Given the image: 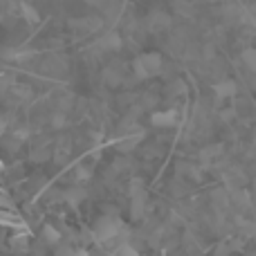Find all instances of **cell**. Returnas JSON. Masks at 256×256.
I'll list each match as a JSON object with an SVG mask.
<instances>
[{"instance_id": "cell-1", "label": "cell", "mask_w": 256, "mask_h": 256, "mask_svg": "<svg viewBox=\"0 0 256 256\" xmlns=\"http://www.w3.org/2000/svg\"><path fill=\"white\" fill-rule=\"evenodd\" d=\"M164 68V61L160 54L150 52V54H142L132 61V72H135L137 79H150V76L160 74Z\"/></svg>"}, {"instance_id": "cell-2", "label": "cell", "mask_w": 256, "mask_h": 256, "mask_svg": "<svg viewBox=\"0 0 256 256\" xmlns=\"http://www.w3.org/2000/svg\"><path fill=\"white\" fill-rule=\"evenodd\" d=\"M124 232V225H122V220H117V218H110V216H104L102 220L94 225L92 230V236L99 240V243H108V240H115L117 236Z\"/></svg>"}, {"instance_id": "cell-3", "label": "cell", "mask_w": 256, "mask_h": 256, "mask_svg": "<svg viewBox=\"0 0 256 256\" xmlns=\"http://www.w3.org/2000/svg\"><path fill=\"white\" fill-rule=\"evenodd\" d=\"M150 124L155 128H173L178 124V112L176 110H166V112H155L150 117Z\"/></svg>"}, {"instance_id": "cell-4", "label": "cell", "mask_w": 256, "mask_h": 256, "mask_svg": "<svg viewBox=\"0 0 256 256\" xmlns=\"http://www.w3.org/2000/svg\"><path fill=\"white\" fill-rule=\"evenodd\" d=\"M236 81H232V79H225V81H220V84H216V88H214V92H216V99L218 102H222V99H230V97H234L236 94Z\"/></svg>"}, {"instance_id": "cell-5", "label": "cell", "mask_w": 256, "mask_h": 256, "mask_svg": "<svg viewBox=\"0 0 256 256\" xmlns=\"http://www.w3.org/2000/svg\"><path fill=\"white\" fill-rule=\"evenodd\" d=\"M122 45H124V40H122V36L117 34V32H108V34H104V38L99 40V48H102V50H110V52L122 50Z\"/></svg>"}, {"instance_id": "cell-6", "label": "cell", "mask_w": 256, "mask_h": 256, "mask_svg": "<svg viewBox=\"0 0 256 256\" xmlns=\"http://www.w3.org/2000/svg\"><path fill=\"white\" fill-rule=\"evenodd\" d=\"M132 198V204H130V212H132V218L140 220L146 212V191L144 194H137V196H130Z\"/></svg>"}, {"instance_id": "cell-7", "label": "cell", "mask_w": 256, "mask_h": 256, "mask_svg": "<svg viewBox=\"0 0 256 256\" xmlns=\"http://www.w3.org/2000/svg\"><path fill=\"white\" fill-rule=\"evenodd\" d=\"M20 14H22V18H25L30 25H38V22H40L38 12H36V9L32 7L30 2H20Z\"/></svg>"}, {"instance_id": "cell-8", "label": "cell", "mask_w": 256, "mask_h": 256, "mask_svg": "<svg viewBox=\"0 0 256 256\" xmlns=\"http://www.w3.org/2000/svg\"><path fill=\"white\" fill-rule=\"evenodd\" d=\"M43 238H45V243L52 245V248H58V243H61V234H58V230L52 225L43 227Z\"/></svg>"}, {"instance_id": "cell-9", "label": "cell", "mask_w": 256, "mask_h": 256, "mask_svg": "<svg viewBox=\"0 0 256 256\" xmlns=\"http://www.w3.org/2000/svg\"><path fill=\"white\" fill-rule=\"evenodd\" d=\"M140 142H142V132H135V135L124 137V140H122L117 146H120V150H124V153H126V150H132V148H135Z\"/></svg>"}, {"instance_id": "cell-10", "label": "cell", "mask_w": 256, "mask_h": 256, "mask_svg": "<svg viewBox=\"0 0 256 256\" xmlns=\"http://www.w3.org/2000/svg\"><path fill=\"white\" fill-rule=\"evenodd\" d=\"M240 58H243V63L250 68V70H254V72H256V50H254V48L243 50V54H240Z\"/></svg>"}, {"instance_id": "cell-11", "label": "cell", "mask_w": 256, "mask_h": 256, "mask_svg": "<svg viewBox=\"0 0 256 256\" xmlns=\"http://www.w3.org/2000/svg\"><path fill=\"white\" fill-rule=\"evenodd\" d=\"M168 25V18L164 16V14H153V16H150V30H164V27Z\"/></svg>"}, {"instance_id": "cell-12", "label": "cell", "mask_w": 256, "mask_h": 256, "mask_svg": "<svg viewBox=\"0 0 256 256\" xmlns=\"http://www.w3.org/2000/svg\"><path fill=\"white\" fill-rule=\"evenodd\" d=\"M12 248L14 250H20V252H27V248H30L27 236H14V238H12Z\"/></svg>"}, {"instance_id": "cell-13", "label": "cell", "mask_w": 256, "mask_h": 256, "mask_svg": "<svg viewBox=\"0 0 256 256\" xmlns=\"http://www.w3.org/2000/svg\"><path fill=\"white\" fill-rule=\"evenodd\" d=\"M66 200H68L70 204H79L81 200H84V191H81V189H72V191H68V194H66Z\"/></svg>"}, {"instance_id": "cell-14", "label": "cell", "mask_w": 256, "mask_h": 256, "mask_svg": "<svg viewBox=\"0 0 256 256\" xmlns=\"http://www.w3.org/2000/svg\"><path fill=\"white\" fill-rule=\"evenodd\" d=\"M90 176H92V168L90 166H79L76 168V178H79V180H88Z\"/></svg>"}, {"instance_id": "cell-15", "label": "cell", "mask_w": 256, "mask_h": 256, "mask_svg": "<svg viewBox=\"0 0 256 256\" xmlns=\"http://www.w3.org/2000/svg\"><path fill=\"white\" fill-rule=\"evenodd\" d=\"M120 256H142V254L137 252L135 248H130V245H122V248H120Z\"/></svg>"}, {"instance_id": "cell-16", "label": "cell", "mask_w": 256, "mask_h": 256, "mask_svg": "<svg viewBox=\"0 0 256 256\" xmlns=\"http://www.w3.org/2000/svg\"><path fill=\"white\" fill-rule=\"evenodd\" d=\"M230 252H232V245L222 243V245H218V250H216V256H230Z\"/></svg>"}, {"instance_id": "cell-17", "label": "cell", "mask_w": 256, "mask_h": 256, "mask_svg": "<svg viewBox=\"0 0 256 256\" xmlns=\"http://www.w3.org/2000/svg\"><path fill=\"white\" fill-rule=\"evenodd\" d=\"M56 256H76L72 248H56Z\"/></svg>"}, {"instance_id": "cell-18", "label": "cell", "mask_w": 256, "mask_h": 256, "mask_svg": "<svg viewBox=\"0 0 256 256\" xmlns=\"http://www.w3.org/2000/svg\"><path fill=\"white\" fill-rule=\"evenodd\" d=\"M106 79L110 81V86H117V84H120V76H117V72H112V70L106 72Z\"/></svg>"}, {"instance_id": "cell-19", "label": "cell", "mask_w": 256, "mask_h": 256, "mask_svg": "<svg viewBox=\"0 0 256 256\" xmlns=\"http://www.w3.org/2000/svg\"><path fill=\"white\" fill-rule=\"evenodd\" d=\"M234 115H236V110H227V112H222V120H225V122H230Z\"/></svg>"}, {"instance_id": "cell-20", "label": "cell", "mask_w": 256, "mask_h": 256, "mask_svg": "<svg viewBox=\"0 0 256 256\" xmlns=\"http://www.w3.org/2000/svg\"><path fill=\"white\" fill-rule=\"evenodd\" d=\"M84 2H86V4H92V7H99L104 0H84Z\"/></svg>"}, {"instance_id": "cell-21", "label": "cell", "mask_w": 256, "mask_h": 256, "mask_svg": "<svg viewBox=\"0 0 256 256\" xmlns=\"http://www.w3.org/2000/svg\"><path fill=\"white\" fill-rule=\"evenodd\" d=\"M4 126H7V122H4V117H0V130H4Z\"/></svg>"}, {"instance_id": "cell-22", "label": "cell", "mask_w": 256, "mask_h": 256, "mask_svg": "<svg viewBox=\"0 0 256 256\" xmlns=\"http://www.w3.org/2000/svg\"><path fill=\"white\" fill-rule=\"evenodd\" d=\"M76 256H90L88 252H76Z\"/></svg>"}, {"instance_id": "cell-23", "label": "cell", "mask_w": 256, "mask_h": 256, "mask_svg": "<svg viewBox=\"0 0 256 256\" xmlns=\"http://www.w3.org/2000/svg\"><path fill=\"white\" fill-rule=\"evenodd\" d=\"M254 148H256V135H254Z\"/></svg>"}]
</instances>
